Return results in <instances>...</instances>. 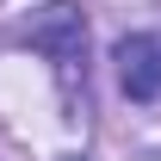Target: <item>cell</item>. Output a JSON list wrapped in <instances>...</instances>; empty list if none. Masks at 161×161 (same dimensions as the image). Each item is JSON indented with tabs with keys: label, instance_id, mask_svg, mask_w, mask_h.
<instances>
[{
	"label": "cell",
	"instance_id": "7a4b0ae2",
	"mask_svg": "<svg viewBox=\"0 0 161 161\" xmlns=\"http://www.w3.org/2000/svg\"><path fill=\"white\" fill-rule=\"evenodd\" d=\"M25 37H31V50H43V56H75V50H80V37H87L80 6H68V0L37 6V13H31V25H25Z\"/></svg>",
	"mask_w": 161,
	"mask_h": 161
},
{
	"label": "cell",
	"instance_id": "6da1fadb",
	"mask_svg": "<svg viewBox=\"0 0 161 161\" xmlns=\"http://www.w3.org/2000/svg\"><path fill=\"white\" fill-rule=\"evenodd\" d=\"M118 80L130 99H161V37L136 31L118 43Z\"/></svg>",
	"mask_w": 161,
	"mask_h": 161
}]
</instances>
